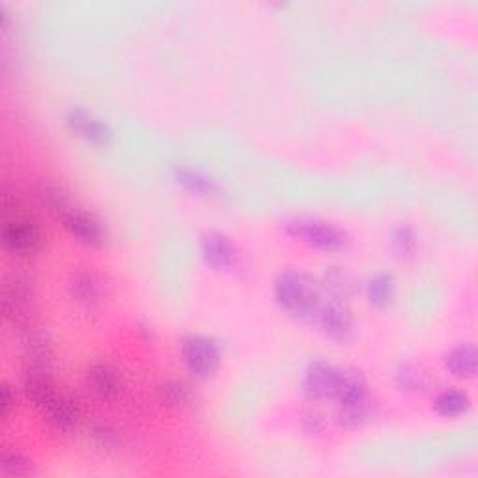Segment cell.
<instances>
[{"instance_id":"1","label":"cell","mask_w":478,"mask_h":478,"mask_svg":"<svg viewBox=\"0 0 478 478\" xmlns=\"http://www.w3.org/2000/svg\"><path fill=\"white\" fill-rule=\"evenodd\" d=\"M273 294L284 313L301 322H316L323 305L322 289L314 279L296 269H286L277 275Z\"/></svg>"},{"instance_id":"2","label":"cell","mask_w":478,"mask_h":478,"mask_svg":"<svg viewBox=\"0 0 478 478\" xmlns=\"http://www.w3.org/2000/svg\"><path fill=\"white\" fill-rule=\"evenodd\" d=\"M335 423L342 428H359L372 415V398L366 380L359 372H344V380L337 394Z\"/></svg>"},{"instance_id":"3","label":"cell","mask_w":478,"mask_h":478,"mask_svg":"<svg viewBox=\"0 0 478 478\" xmlns=\"http://www.w3.org/2000/svg\"><path fill=\"white\" fill-rule=\"evenodd\" d=\"M284 231L288 236H292L323 253L342 251L348 243L346 232L340 231L339 226L318 219H289L284 222Z\"/></svg>"},{"instance_id":"4","label":"cell","mask_w":478,"mask_h":478,"mask_svg":"<svg viewBox=\"0 0 478 478\" xmlns=\"http://www.w3.org/2000/svg\"><path fill=\"white\" fill-rule=\"evenodd\" d=\"M181 359L195 378L207 380L221 366V348L205 335H187L180 344Z\"/></svg>"},{"instance_id":"5","label":"cell","mask_w":478,"mask_h":478,"mask_svg":"<svg viewBox=\"0 0 478 478\" xmlns=\"http://www.w3.org/2000/svg\"><path fill=\"white\" fill-rule=\"evenodd\" d=\"M342 368L332 366L325 361L310 363L303 373V394L313 402H335L344 380Z\"/></svg>"},{"instance_id":"6","label":"cell","mask_w":478,"mask_h":478,"mask_svg":"<svg viewBox=\"0 0 478 478\" xmlns=\"http://www.w3.org/2000/svg\"><path fill=\"white\" fill-rule=\"evenodd\" d=\"M316 323L320 325V331L325 335V339L337 342V344H348L356 337V318L349 313V308L342 301L331 299L329 303H323Z\"/></svg>"},{"instance_id":"7","label":"cell","mask_w":478,"mask_h":478,"mask_svg":"<svg viewBox=\"0 0 478 478\" xmlns=\"http://www.w3.org/2000/svg\"><path fill=\"white\" fill-rule=\"evenodd\" d=\"M0 241H3L8 253L15 256H30L41 245V232L38 224L32 221L13 217L4 222L3 232H0Z\"/></svg>"},{"instance_id":"8","label":"cell","mask_w":478,"mask_h":478,"mask_svg":"<svg viewBox=\"0 0 478 478\" xmlns=\"http://www.w3.org/2000/svg\"><path fill=\"white\" fill-rule=\"evenodd\" d=\"M200 256L217 272H231L239 262L238 247L221 232H207L200 238Z\"/></svg>"},{"instance_id":"9","label":"cell","mask_w":478,"mask_h":478,"mask_svg":"<svg viewBox=\"0 0 478 478\" xmlns=\"http://www.w3.org/2000/svg\"><path fill=\"white\" fill-rule=\"evenodd\" d=\"M62 222H64L66 231L82 245L101 247L107 241V231L103 222L96 215L80 210V207L73 205L71 210L62 217Z\"/></svg>"},{"instance_id":"10","label":"cell","mask_w":478,"mask_h":478,"mask_svg":"<svg viewBox=\"0 0 478 478\" xmlns=\"http://www.w3.org/2000/svg\"><path fill=\"white\" fill-rule=\"evenodd\" d=\"M68 128L77 133L80 138H85L87 142L94 144V147H109L113 142V130L107 122H103L101 118L94 116L92 113L85 109H71L66 116Z\"/></svg>"},{"instance_id":"11","label":"cell","mask_w":478,"mask_h":478,"mask_svg":"<svg viewBox=\"0 0 478 478\" xmlns=\"http://www.w3.org/2000/svg\"><path fill=\"white\" fill-rule=\"evenodd\" d=\"M34 296L32 282L27 277L15 275L6 282L4 288V316L6 320L13 322V325H23L27 322L29 305Z\"/></svg>"},{"instance_id":"12","label":"cell","mask_w":478,"mask_h":478,"mask_svg":"<svg viewBox=\"0 0 478 478\" xmlns=\"http://www.w3.org/2000/svg\"><path fill=\"white\" fill-rule=\"evenodd\" d=\"M68 292L73 301L85 306H94L107 296V281L92 269L77 272L68 282Z\"/></svg>"},{"instance_id":"13","label":"cell","mask_w":478,"mask_h":478,"mask_svg":"<svg viewBox=\"0 0 478 478\" xmlns=\"http://www.w3.org/2000/svg\"><path fill=\"white\" fill-rule=\"evenodd\" d=\"M23 390L27 398L41 411L58 398L49 368L29 366L23 376Z\"/></svg>"},{"instance_id":"14","label":"cell","mask_w":478,"mask_h":478,"mask_svg":"<svg viewBox=\"0 0 478 478\" xmlns=\"http://www.w3.org/2000/svg\"><path fill=\"white\" fill-rule=\"evenodd\" d=\"M87 387L99 400L111 402L120 397L122 376L114 366L107 363H96L87 372Z\"/></svg>"},{"instance_id":"15","label":"cell","mask_w":478,"mask_h":478,"mask_svg":"<svg viewBox=\"0 0 478 478\" xmlns=\"http://www.w3.org/2000/svg\"><path fill=\"white\" fill-rule=\"evenodd\" d=\"M41 413H44L46 423L53 430L62 432V433L75 430L79 421H80V409H79L77 402H73L70 398H62V397H58Z\"/></svg>"},{"instance_id":"16","label":"cell","mask_w":478,"mask_h":478,"mask_svg":"<svg viewBox=\"0 0 478 478\" xmlns=\"http://www.w3.org/2000/svg\"><path fill=\"white\" fill-rule=\"evenodd\" d=\"M172 176H174V181L181 185L185 191H189L191 195L212 198L221 193V187L214 178H210L200 171L189 169V166H176V169L172 171Z\"/></svg>"},{"instance_id":"17","label":"cell","mask_w":478,"mask_h":478,"mask_svg":"<svg viewBox=\"0 0 478 478\" xmlns=\"http://www.w3.org/2000/svg\"><path fill=\"white\" fill-rule=\"evenodd\" d=\"M36 198H38L39 205L44 207L47 214L56 215L60 219L64 217L73 207L68 191L64 189V187L55 183V181H41L36 187Z\"/></svg>"},{"instance_id":"18","label":"cell","mask_w":478,"mask_h":478,"mask_svg":"<svg viewBox=\"0 0 478 478\" xmlns=\"http://www.w3.org/2000/svg\"><path fill=\"white\" fill-rule=\"evenodd\" d=\"M25 356L29 361V366L36 368H49L53 363V340L47 331L34 329L29 331L25 337Z\"/></svg>"},{"instance_id":"19","label":"cell","mask_w":478,"mask_h":478,"mask_svg":"<svg viewBox=\"0 0 478 478\" xmlns=\"http://www.w3.org/2000/svg\"><path fill=\"white\" fill-rule=\"evenodd\" d=\"M365 296L370 306L376 310H385L392 305L394 296H397V281L389 273L373 275L365 286Z\"/></svg>"},{"instance_id":"20","label":"cell","mask_w":478,"mask_h":478,"mask_svg":"<svg viewBox=\"0 0 478 478\" xmlns=\"http://www.w3.org/2000/svg\"><path fill=\"white\" fill-rule=\"evenodd\" d=\"M445 368L456 378L471 380L476 373V348L473 344L454 346L445 356Z\"/></svg>"},{"instance_id":"21","label":"cell","mask_w":478,"mask_h":478,"mask_svg":"<svg viewBox=\"0 0 478 478\" xmlns=\"http://www.w3.org/2000/svg\"><path fill=\"white\" fill-rule=\"evenodd\" d=\"M435 411H438L445 419H458L465 415L471 407V398L467 392L458 389L443 390L438 398H435Z\"/></svg>"},{"instance_id":"22","label":"cell","mask_w":478,"mask_h":478,"mask_svg":"<svg viewBox=\"0 0 478 478\" xmlns=\"http://www.w3.org/2000/svg\"><path fill=\"white\" fill-rule=\"evenodd\" d=\"M157 398L163 406L185 407L193 402V389L181 380H166L157 387Z\"/></svg>"},{"instance_id":"23","label":"cell","mask_w":478,"mask_h":478,"mask_svg":"<svg viewBox=\"0 0 478 478\" xmlns=\"http://www.w3.org/2000/svg\"><path fill=\"white\" fill-rule=\"evenodd\" d=\"M323 288L332 299L342 303L356 294V284H353L351 277L340 267L327 269V273L323 275Z\"/></svg>"},{"instance_id":"24","label":"cell","mask_w":478,"mask_h":478,"mask_svg":"<svg viewBox=\"0 0 478 478\" xmlns=\"http://www.w3.org/2000/svg\"><path fill=\"white\" fill-rule=\"evenodd\" d=\"M419 247L417 232L413 231L409 224H400L390 234V248L392 253L400 258H409L415 255Z\"/></svg>"},{"instance_id":"25","label":"cell","mask_w":478,"mask_h":478,"mask_svg":"<svg viewBox=\"0 0 478 478\" xmlns=\"http://www.w3.org/2000/svg\"><path fill=\"white\" fill-rule=\"evenodd\" d=\"M0 473L4 476H27L32 473V462L19 450H4L0 456Z\"/></svg>"},{"instance_id":"26","label":"cell","mask_w":478,"mask_h":478,"mask_svg":"<svg viewBox=\"0 0 478 478\" xmlns=\"http://www.w3.org/2000/svg\"><path fill=\"white\" fill-rule=\"evenodd\" d=\"M88 440L101 449H118L122 445L118 430L103 423H92L88 426Z\"/></svg>"},{"instance_id":"27","label":"cell","mask_w":478,"mask_h":478,"mask_svg":"<svg viewBox=\"0 0 478 478\" xmlns=\"http://www.w3.org/2000/svg\"><path fill=\"white\" fill-rule=\"evenodd\" d=\"M394 382H397V385L404 390H419V389H423L424 387V380H423V376H421V373L417 372V370H415V368H411V366H400L398 370H397V373H394Z\"/></svg>"},{"instance_id":"28","label":"cell","mask_w":478,"mask_h":478,"mask_svg":"<svg viewBox=\"0 0 478 478\" xmlns=\"http://www.w3.org/2000/svg\"><path fill=\"white\" fill-rule=\"evenodd\" d=\"M301 424H303L305 432H308V433H322L325 430V421H323L322 415L316 411H305Z\"/></svg>"},{"instance_id":"29","label":"cell","mask_w":478,"mask_h":478,"mask_svg":"<svg viewBox=\"0 0 478 478\" xmlns=\"http://www.w3.org/2000/svg\"><path fill=\"white\" fill-rule=\"evenodd\" d=\"M13 402H15V397L12 392V387L3 385V389H0V415H3V419H8Z\"/></svg>"}]
</instances>
